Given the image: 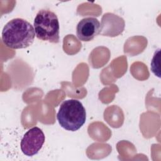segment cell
Masks as SVG:
<instances>
[{
  "mask_svg": "<svg viewBox=\"0 0 161 161\" xmlns=\"http://www.w3.org/2000/svg\"><path fill=\"white\" fill-rule=\"evenodd\" d=\"M35 33L33 26L23 18H14L8 21L2 31L4 44L13 49L26 48L33 42Z\"/></svg>",
  "mask_w": 161,
  "mask_h": 161,
  "instance_id": "1",
  "label": "cell"
},
{
  "mask_svg": "<svg viewBox=\"0 0 161 161\" xmlns=\"http://www.w3.org/2000/svg\"><path fill=\"white\" fill-rule=\"evenodd\" d=\"M57 118L60 125L65 130L75 131L86 122V109L79 101L68 99L60 104Z\"/></svg>",
  "mask_w": 161,
  "mask_h": 161,
  "instance_id": "2",
  "label": "cell"
},
{
  "mask_svg": "<svg viewBox=\"0 0 161 161\" xmlns=\"http://www.w3.org/2000/svg\"><path fill=\"white\" fill-rule=\"evenodd\" d=\"M36 36L43 41L57 43L60 40V26L57 16L48 9L40 10L34 19Z\"/></svg>",
  "mask_w": 161,
  "mask_h": 161,
  "instance_id": "3",
  "label": "cell"
},
{
  "mask_svg": "<svg viewBox=\"0 0 161 161\" xmlns=\"http://www.w3.org/2000/svg\"><path fill=\"white\" fill-rule=\"evenodd\" d=\"M45 140L43 131L35 126L28 130L21 139L20 147L22 152L27 156L36 154L42 148Z\"/></svg>",
  "mask_w": 161,
  "mask_h": 161,
  "instance_id": "4",
  "label": "cell"
},
{
  "mask_svg": "<svg viewBox=\"0 0 161 161\" xmlns=\"http://www.w3.org/2000/svg\"><path fill=\"white\" fill-rule=\"evenodd\" d=\"M125 23L121 17L111 13L104 14L101 19L100 33L103 36L114 37L124 31Z\"/></svg>",
  "mask_w": 161,
  "mask_h": 161,
  "instance_id": "5",
  "label": "cell"
},
{
  "mask_svg": "<svg viewBox=\"0 0 161 161\" xmlns=\"http://www.w3.org/2000/svg\"><path fill=\"white\" fill-rule=\"evenodd\" d=\"M101 24L99 20L93 17L82 19L76 27L77 38L83 42H90L100 33Z\"/></svg>",
  "mask_w": 161,
  "mask_h": 161,
  "instance_id": "6",
  "label": "cell"
},
{
  "mask_svg": "<svg viewBox=\"0 0 161 161\" xmlns=\"http://www.w3.org/2000/svg\"><path fill=\"white\" fill-rule=\"evenodd\" d=\"M160 57V49L155 51L153 57L151 62V70L157 77H160V70H159V58Z\"/></svg>",
  "mask_w": 161,
  "mask_h": 161,
  "instance_id": "7",
  "label": "cell"
}]
</instances>
